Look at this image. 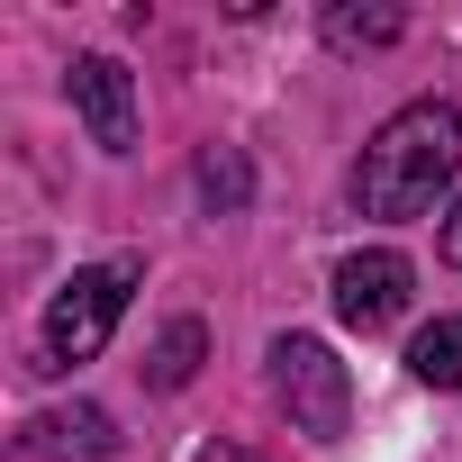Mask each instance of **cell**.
<instances>
[{"label": "cell", "instance_id": "6da1fadb", "mask_svg": "<svg viewBox=\"0 0 462 462\" xmlns=\"http://www.w3.org/2000/svg\"><path fill=\"white\" fill-rule=\"evenodd\" d=\"M453 172H462V109L408 100L399 118L372 127V145L354 163V199H363V217H426Z\"/></svg>", "mask_w": 462, "mask_h": 462}, {"label": "cell", "instance_id": "7a4b0ae2", "mask_svg": "<svg viewBox=\"0 0 462 462\" xmlns=\"http://www.w3.org/2000/svg\"><path fill=\"white\" fill-rule=\"evenodd\" d=\"M136 254H109V263H82L55 300H46V363H91L109 336H118V318H127V300H136Z\"/></svg>", "mask_w": 462, "mask_h": 462}, {"label": "cell", "instance_id": "3957f363", "mask_svg": "<svg viewBox=\"0 0 462 462\" xmlns=\"http://www.w3.org/2000/svg\"><path fill=\"white\" fill-rule=\"evenodd\" d=\"M273 390H282L291 426L318 435V444H336L345 417H354V381H345V363L318 336H273Z\"/></svg>", "mask_w": 462, "mask_h": 462}, {"label": "cell", "instance_id": "277c9868", "mask_svg": "<svg viewBox=\"0 0 462 462\" xmlns=\"http://www.w3.org/2000/svg\"><path fill=\"white\" fill-rule=\"evenodd\" d=\"M64 91H73V109H82V127H91L100 154H136V82H127L118 55H73Z\"/></svg>", "mask_w": 462, "mask_h": 462}, {"label": "cell", "instance_id": "5b68a950", "mask_svg": "<svg viewBox=\"0 0 462 462\" xmlns=\"http://www.w3.org/2000/svg\"><path fill=\"white\" fill-rule=\"evenodd\" d=\"M408 291H417V273H408V254H390V245H363V254H345L336 263V318L345 327H390L399 309H408Z\"/></svg>", "mask_w": 462, "mask_h": 462}, {"label": "cell", "instance_id": "8992f818", "mask_svg": "<svg viewBox=\"0 0 462 462\" xmlns=\"http://www.w3.org/2000/svg\"><path fill=\"white\" fill-rule=\"evenodd\" d=\"M19 453H28V462H100V453H109V417H100V408H55V417L28 426Z\"/></svg>", "mask_w": 462, "mask_h": 462}, {"label": "cell", "instance_id": "52a82bcc", "mask_svg": "<svg viewBox=\"0 0 462 462\" xmlns=\"http://www.w3.org/2000/svg\"><path fill=\"white\" fill-rule=\"evenodd\" d=\"M408 372H417L426 390H462V318H435V327H417V345H408Z\"/></svg>", "mask_w": 462, "mask_h": 462}, {"label": "cell", "instance_id": "ba28073f", "mask_svg": "<svg viewBox=\"0 0 462 462\" xmlns=\"http://www.w3.org/2000/svg\"><path fill=\"white\" fill-rule=\"evenodd\" d=\"M199 345H208V327H199V318H172V327L154 336V354H145V372H154V390H181V381L199 372Z\"/></svg>", "mask_w": 462, "mask_h": 462}, {"label": "cell", "instance_id": "9c48e42d", "mask_svg": "<svg viewBox=\"0 0 462 462\" xmlns=\"http://www.w3.org/2000/svg\"><path fill=\"white\" fill-rule=\"evenodd\" d=\"M399 37V10H327V46H390Z\"/></svg>", "mask_w": 462, "mask_h": 462}, {"label": "cell", "instance_id": "30bf717a", "mask_svg": "<svg viewBox=\"0 0 462 462\" xmlns=\"http://www.w3.org/2000/svg\"><path fill=\"white\" fill-rule=\"evenodd\" d=\"M199 190L217 199V208H245V190H254V172H245V154H199Z\"/></svg>", "mask_w": 462, "mask_h": 462}, {"label": "cell", "instance_id": "8fae6325", "mask_svg": "<svg viewBox=\"0 0 462 462\" xmlns=\"http://www.w3.org/2000/svg\"><path fill=\"white\" fill-rule=\"evenodd\" d=\"M444 263H462V199H453V217H444Z\"/></svg>", "mask_w": 462, "mask_h": 462}]
</instances>
